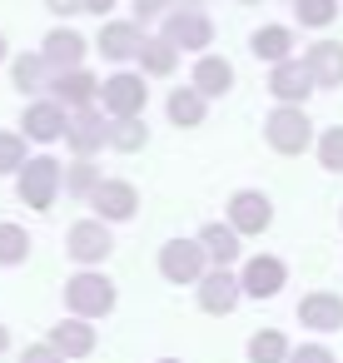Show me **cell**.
<instances>
[{"mask_svg": "<svg viewBox=\"0 0 343 363\" xmlns=\"http://www.w3.org/2000/svg\"><path fill=\"white\" fill-rule=\"evenodd\" d=\"M269 95H274L279 105H303V100L313 95V75H308V65H303L298 55L269 65Z\"/></svg>", "mask_w": 343, "mask_h": 363, "instance_id": "obj_17", "label": "cell"}, {"mask_svg": "<svg viewBox=\"0 0 343 363\" xmlns=\"http://www.w3.org/2000/svg\"><path fill=\"white\" fill-rule=\"evenodd\" d=\"M209 0H174V11H204Z\"/></svg>", "mask_w": 343, "mask_h": 363, "instance_id": "obj_39", "label": "cell"}, {"mask_svg": "<svg viewBox=\"0 0 343 363\" xmlns=\"http://www.w3.org/2000/svg\"><path fill=\"white\" fill-rule=\"evenodd\" d=\"M298 323H303L308 333H338V328H343V294H333V289L303 294V298H298Z\"/></svg>", "mask_w": 343, "mask_h": 363, "instance_id": "obj_19", "label": "cell"}, {"mask_svg": "<svg viewBox=\"0 0 343 363\" xmlns=\"http://www.w3.org/2000/svg\"><path fill=\"white\" fill-rule=\"evenodd\" d=\"M239 6H259V0H239Z\"/></svg>", "mask_w": 343, "mask_h": 363, "instance_id": "obj_43", "label": "cell"}, {"mask_svg": "<svg viewBox=\"0 0 343 363\" xmlns=\"http://www.w3.org/2000/svg\"><path fill=\"white\" fill-rule=\"evenodd\" d=\"M154 363H184V358H154Z\"/></svg>", "mask_w": 343, "mask_h": 363, "instance_id": "obj_42", "label": "cell"}, {"mask_svg": "<svg viewBox=\"0 0 343 363\" xmlns=\"http://www.w3.org/2000/svg\"><path fill=\"white\" fill-rule=\"evenodd\" d=\"M115 6H120V0H80V16H100V21H110Z\"/></svg>", "mask_w": 343, "mask_h": 363, "instance_id": "obj_37", "label": "cell"}, {"mask_svg": "<svg viewBox=\"0 0 343 363\" xmlns=\"http://www.w3.org/2000/svg\"><path fill=\"white\" fill-rule=\"evenodd\" d=\"M264 140H269L274 155H303V150L313 145V120H308V110H303V105H279V110H269Z\"/></svg>", "mask_w": 343, "mask_h": 363, "instance_id": "obj_4", "label": "cell"}, {"mask_svg": "<svg viewBox=\"0 0 343 363\" xmlns=\"http://www.w3.org/2000/svg\"><path fill=\"white\" fill-rule=\"evenodd\" d=\"M224 224H229L239 239H254V234H264V229L274 224V199H269L264 189H234Z\"/></svg>", "mask_w": 343, "mask_h": 363, "instance_id": "obj_10", "label": "cell"}, {"mask_svg": "<svg viewBox=\"0 0 343 363\" xmlns=\"http://www.w3.org/2000/svg\"><path fill=\"white\" fill-rule=\"evenodd\" d=\"M313 155L328 174H343V125H328L323 135H313Z\"/></svg>", "mask_w": 343, "mask_h": 363, "instance_id": "obj_32", "label": "cell"}, {"mask_svg": "<svg viewBox=\"0 0 343 363\" xmlns=\"http://www.w3.org/2000/svg\"><path fill=\"white\" fill-rule=\"evenodd\" d=\"M30 229L16 224V219H0V269H21L30 264Z\"/></svg>", "mask_w": 343, "mask_h": 363, "instance_id": "obj_28", "label": "cell"}, {"mask_svg": "<svg viewBox=\"0 0 343 363\" xmlns=\"http://www.w3.org/2000/svg\"><path fill=\"white\" fill-rule=\"evenodd\" d=\"M21 363H65V358H60L50 343H30V348L21 353Z\"/></svg>", "mask_w": 343, "mask_h": 363, "instance_id": "obj_36", "label": "cell"}, {"mask_svg": "<svg viewBox=\"0 0 343 363\" xmlns=\"http://www.w3.org/2000/svg\"><path fill=\"white\" fill-rule=\"evenodd\" d=\"M135 65H140V75H145V80H169V75L179 70V50H174L164 35H145V45H140V55H135Z\"/></svg>", "mask_w": 343, "mask_h": 363, "instance_id": "obj_24", "label": "cell"}, {"mask_svg": "<svg viewBox=\"0 0 343 363\" xmlns=\"http://www.w3.org/2000/svg\"><path fill=\"white\" fill-rule=\"evenodd\" d=\"M115 303H120V289H115L110 274H100V269L70 274V284H65V313H70V318L95 323V318H110Z\"/></svg>", "mask_w": 343, "mask_h": 363, "instance_id": "obj_1", "label": "cell"}, {"mask_svg": "<svg viewBox=\"0 0 343 363\" xmlns=\"http://www.w3.org/2000/svg\"><path fill=\"white\" fill-rule=\"evenodd\" d=\"M150 145V125H145V115H135V120H110V130H105V150H115V155H140Z\"/></svg>", "mask_w": 343, "mask_h": 363, "instance_id": "obj_27", "label": "cell"}, {"mask_svg": "<svg viewBox=\"0 0 343 363\" xmlns=\"http://www.w3.org/2000/svg\"><path fill=\"white\" fill-rule=\"evenodd\" d=\"M338 224H343V209H338Z\"/></svg>", "mask_w": 343, "mask_h": 363, "instance_id": "obj_44", "label": "cell"}, {"mask_svg": "<svg viewBox=\"0 0 343 363\" xmlns=\"http://www.w3.org/2000/svg\"><path fill=\"white\" fill-rule=\"evenodd\" d=\"M283 363H338V353L328 343H293Z\"/></svg>", "mask_w": 343, "mask_h": 363, "instance_id": "obj_35", "label": "cell"}, {"mask_svg": "<svg viewBox=\"0 0 343 363\" xmlns=\"http://www.w3.org/2000/svg\"><path fill=\"white\" fill-rule=\"evenodd\" d=\"M100 179H105V174H100V164H95V160H75V164H65V169H60V194H70V199H80V204H85V199H90V189H95Z\"/></svg>", "mask_w": 343, "mask_h": 363, "instance_id": "obj_30", "label": "cell"}, {"mask_svg": "<svg viewBox=\"0 0 343 363\" xmlns=\"http://www.w3.org/2000/svg\"><path fill=\"white\" fill-rule=\"evenodd\" d=\"M105 130H110V115L90 105V110H70V115H65V135H60V140L70 145L75 160H95V155L105 150Z\"/></svg>", "mask_w": 343, "mask_h": 363, "instance_id": "obj_11", "label": "cell"}, {"mask_svg": "<svg viewBox=\"0 0 343 363\" xmlns=\"http://www.w3.org/2000/svg\"><path fill=\"white\" fill-rule=\"evenodd\" d=\"M164 115H169V125H179V130H199V125L209 120V100H204L199 90H189V85H174L169 100H164Z\"/></svg>", "mask_w": 343, "mask_h": 363, "instance_id": "obj_25", "label": "cell"}, {"mask_svg": "<svg viewBox=\"0 0 343 363\" xmlns=\"http://www.w3.org/2000/svg\"><path fill=\"white\" fill-rule=\"evenodd\" d=\"M174 11V0H130V21L135 26H150V21H164Z\"/></svg>", "mask_w": 343, "mask_h": 363, "instance_id": "obj_34", "label": "cell"}, {"mask_svg": "<svg viewBox=\"0 0 343 363\" xmlns=\"http://www.w3.org/2000/svg\"><path fill=\"white\" fill-rule=\"evenodd\" d=\"M85 204L95 209V219H105V224L115 229V224H130V219L140 214V189H135L130 179H110V174H105V179L90 189Z\"/></svg>", "mask_w": 343, "mask_h": 363, "instance_id": "obj_9", "label": "cell"}, {"mask_svg": "<svg viewBox=\"0 0 343 363\" xmlns=\"http://www.w3.org/2000/svg\"><path fill=\"white\" fill-rule=\"evenodd\" d=\"M11 348V333H6V323H0V353H6Z\"/></svg>", "mask_w": 343, "mask_h": 363, "instance_id": "obj_41", "label": "cell"}, {"mask_svg": "<svg viewBox=\"0 0 343 363\" xmlns=\"http://www.w3.org/2000/svg\"><path fill=\"white\" fill-rule=\"evenodd\" d=\"M194 303H199L204 313H214V318H229V313L244 303L239 274H234V269H204L199 284H194Z\"/></svg>", "mask_w": 343, "mask_h": 363, "instance_id": "obj_12", "label": "cell"}, {"mask_svg": "<svg viewBox=\"0 0 343 363\" xmlns=\"http://www.w3.org/2000/svg\"><path fill=\"white\" fill-rule=\"evenodd\" d=\"M11 60V40H6V30H0V65Z\"/></svg>", "mask_w": 343, "mask_h": 363, "instance_id": "obj_40", "label": "cell"}, {"mask_svg": "<svg viewBox=\"0 0 343 363\" xmlns=\"http://www.w3.org/2000/svg\"><path fill=\"white\" fill-rule=\"evenodd\" d=\"M6 65H11V85H16L26 100L45 95V85H50V65L40 60V50H21V55H11Z\"/></svg>", "mask_w": 343, "mask_h": 363, "instance_id": "obj_23", "label": "cell"}, {"mask_svg": "<svg viewBox=\"0 0 343 363\" xmlns=\"http://www.w3.org/2000/svg\"><path fill=\"white\" fill-rule=\"evenodd\" d=\"M45 343L65 358V363H80V358H90L95 348H100V333H95V323H85V318H60V323H50V333H45Z\"/></svg>", "mask_w": 343, "mask_h": 363, "instance_id": "obj_16", "label": "cell"}, {"mask_svg": "<svg viewBox=\"0 0 343 363\" xmlns=\"http://www.w3.org/2000/svg\"><path fill=\"white\" fill-rule=\"evenodd\" d=\"M234 274H239V294L259 298V303H269V298H279L288 289V264L279 254H249L244 269H234Z\"/></svg>", "mask_w": 343, "mask_h": 363, "instance_id": "obj_6", "label": "cell"}, {"mask_svg": "<svg viewBox=\"0 0 343 363\" xmlns=\"http://www.w3.org/2000/svg\"><path fill=\"white\" fill-rule=\"evenodd\" d=\"M249 55L264 60V65L288 60V55H293V30H288V26H259V30L249 35Z\"/></svg>", "mask_w": 343, "mask_h": 363, "instance_id": "obj_26", "label": "cell"}, {"mask_svg": "<svg viewBox=\"0 0 343 363\" xmlns=\"http://www.w3.org/2000/svg\"><path fill=\"white\" fill-rule=\"evenodd\" d=\"M145 105H150V80L140 70H115L100 80L95 110H105L110 120H135V115H145Z\"/></svg>", "mask_w": 343, "mask_h": 363, "instance_id": "obj_3", "label": "cell"}, {"mask_svg": "<svg viewBox=\"0 0 343 363\" xmlns=\"http://www.w3.org/2000/svg\"><path fill=\"white\" fill-rule=\"evenodd\" d=\"M154 264H159V279H164V284H179V289L199 284V274L209 269V259H204L199 239H164Z\"/></svg>", "mask_w": 343, "mask_h": 363, "instance_id": "obj_7", "label": "cell"}, {"mask_svg": "<svg viewBox=\"0 0 343 363\" xmlns=\"http://www.w3.org/2000/svg\"><path fill=\"white\" fill-rule=\"evenodd\" d=\"M45 11L55 21H70V16H80V0H45Z\"/></svg>", "mask_w": 343, "mask_h": 363, "instance_id": "obj_38", "label": "cell"}, {"mask_svg": "<svg viewBox=\"0 0 343 363\" xmlns=\"http://www.w3.org/2000/svg\"><path fill=\"white\" fill-rule=\"evenodd\" d=\"M65 115H70V110H60L50 95L26 100V110H21V135H26V145H55V140L65 135Z\"/></svg>", "mask_w": 343, "mask_h": 363, "instance_id": "obj_14", "label": "cell"}, {"mask_svg": "<svg viewBox=\"0 0 343 363\" xmlns=\"http://www.w3.org/2000/svg\"><path fill=\"white\" fill-rule=\"evenodd\" d=\"M234 65L224 60V55H214V50H204L199 60H194V70H189V90H199L204 100H224L229 90H234Z\"/></svg>", "mask_w": 343, "mask_h": 363, "instance_id": "obj_20", "label": "cell"}, {"mask_svg": "<svg viewBox=\"0 0 343 363\" xmlns=\"http://www.w3.org/2000/svg\"><path fill=\"white\" fill-rule=\"evenodd\" d=\"M110 65H130L135 55H140V45H145V26H135L130 16L120 21V16H110V21H100V35L90 40Z\"/></svg>", "mask_w": 343, "mask_h": 363, "instance_id": "obj_13", "label": "cell"}, {"mask_svg": "<svg viewBox=\"0 0 343 363\" xmlns=\"http://www.w3.org/2000/svg\"><path fill=\"white\" fill-rule=\"evenodd\" d=\"M85 55H90V40H85L75 26H55V30L40 40V60L50 65V75H60V70H80Z\"/></svg>", "mask_w": 343, "mask_h": 363, "instance_id": "obj_15", "label": "cell"}, {"mask_svg": "<svg viewBox=\"0 0 343 363\" xmlns=\"http://www.w3.org/2000/svg\"><path fill=\"white\" fill-rule=\"evenodd\" d=\"M293 21L303 30H328L338 21V0H293Z\"/></svg>", "mask_w": 343, "mask_h": 363, "instance_id": "obj_31", "label": "cell"}, {"mask_svg": "<svg viewBox=\"0 0 343 363\" xmlns=\"http://www.w3.org/2000/svg\"><path fill=\"white\" fill-rule=\"evenodd\" d=\"M65 254H70V264H80V269H100L110 254H115V229L105 224V219H75L70 229H65Z\"/></svg>", "mask_w": 343, "mask_h": 363, "instance_id": "obj_5", "label": "cell"}, {"mask_svg": "<svg viewBox=\"0 0 343 363\" xmlns=\"http://www.w3.org/2000/svg\"><path fill=\"white\" fill-rule=\"evenodd\" d=\"M30 160V145H26V135L21 130H0V174H11L16 179V169Z\"/></svg>", "mask_w": 343, "mask_h": 363, "instance_id": "obj_33", "label": "cell"}, {"mask_svg": "<svg viewBox=\"0 0 343 363\" xmlns=\"http://www.w3.org/2000/svg\"><path fill=\"white\" fill-rule=\"evenodd\" d=\"M159 35L184 55H204L209 45H214V21H209V11H169L164 16V26H159Z\"/></svg>", "mask_w": 343, "mask_h": 363, "instance_id": "obj_8", "label": "cell"}, {"mask_svg": "<svg viewBox=\"0 0 343 363\" xmlns=\"http://www.w3.org/2000/svg\"><path fill=\"white\" fill-rule=\"evenodd\" d=\"M313 75V90H338L343 85V40H313L308 55H298Z\"/></svg>", "mask_w": 343, "mask_h": 363, "instance_id": "obj_22", "label": "cell"}, {"mask_svg": "<svg viewBox=\"0 0 343 363\" xmlns=\"http://www.w3.org/2000/svg\"><path fill=\"white\" fill-rule=\"evenodd\" d=\"M288 333L283 328H259V333H249V343H244V358L249 363H283L288 358Z\"/></svg>", "mask_w": 343, "mask_h": 363, "instance_id": "obj_29", "label": "cell"}, {"mask_svg": "<svg viewBox=\"0 0 343 363\" xmlns=\"http://www.w3.org/2000/svg\"><path fill=\"white\" fill-rule=\"evenodd\" d=\"M194 239H199V249H204L209 269H234V264H239V254H244V239H239L224 219H209Z\"/></svg>", "mask_w": 343, "mask_h": 363, "instance_id": "obj_21", "label": "cell"}, {"mask_svg": "<svg viewBox=\"0 0 343 363\" xmlns=\"http://www.w3.org/2000/svg\"><path fill=\"white\" fill-rule=\"evenodd\" d=\"M45 95H50L60 110H90L95 95H100V80H95L85 65H80V70H60V75H50Z\"/></svg>", "mask_w": 343, "mask_h": 363, "instance_id": "obj_18", "label": "cell"}, {"mask_svg": "<svg viewBox=\"0 0 343 363\" xmlns=\"http://www.w3.org/2000/svg\"><path fill=\"white\" fill-rule=\"evenodd\" d=\"M60 160L55 155H30L21 169H16V199L35 214H50L55 199H60Z\"/></svg>", "mask_w": 343, "mask_h": 363, "instance_id": "obj_2", "label": "cell"}]
</instances>
